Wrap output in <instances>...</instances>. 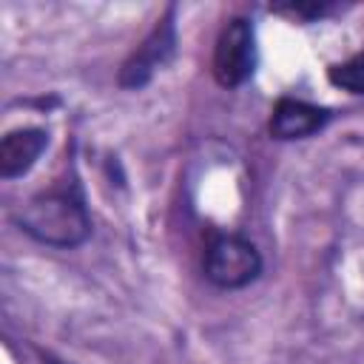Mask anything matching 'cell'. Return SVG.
Here are the masks:
<instances>
[{
  "label": "cell",
  "instance_id": "cell-1",
  "mask_svg": "<svg viewBox=\"0 0 364 364\" xmlns=\"http://www.w3.org/2000/svg\"><path fill=\"white\" fill-rule=\"evenodd\" d=\"M17 225L28 236L51 247H74L91 233L88 210L71 191H48L28 199L17 213Z\"/></svg>",
  "mask_w": 364,
  "mask_h": 364
},
{
  "label": "cell",
  "instance_id": "cell-2",
  "mask_svg": "<svg viewBox=\"0 0 364 364\" xmlns=\"http://www.w3.org/2000/svg\"><path fill=\"white\" fill-rule=\"evenodd\" d=\"M262 273V256L253 242L236 233L216 236L205 250V276L216 287L236 290Z\"/></svg>",
  "mask_w": 364,
  "mask_h": 364
},
{
  "label": "cell",
  "instance_id": "cell-3",
  "mask_svg": "<svg viewBox=\"0 0 364 364\" xmlns=\"http://www.w3.org/2000/svg\"><path fill=\"white\" fill-rule=\"evenodd\" d=\"M213 77L225 88L242 85L256 65V43H253V26L245 17H233L219 31L216 48H213Z\"/></svg>",
  "mask_w": 364,
  "mask_h": 364
},
{
  "label": "cell",
  "instance_id": "cell-4",
  "mask_svg": "<svg viewBox=\"0 0 364 364\" xmlns=\"http://www.w3.org/2000/svg\"><path fill=\"white\" fill-rule=\"evenodd\" d=\"M327 119H330V111L310 105L304 100L282 97L270 117V134L276 139H301V136H310L318 128H324Z\"/></svg>",
  "mask_w": 364,
  "mask_h": 364
},
{
  "label": "cell",
  "instance_id": "cell-5",
  "mask_svg": "<svg viewBox=\"0 0 364 364\" xmlns=\"http://www.w3.org/2000/svg\"><path fill=\"white\" fill-rule=\"evenodd\" d=\"M48 134L43 128H17L0 142V173L3 179L23 176L46 151Z\"/></svg>",
  "mask_w": 364,
  "mask_h": 364
},
{
  "label": "cell",
  "instance_id": "cell-6",
  "mask_svg": "<svg viewBox=\"0 0 364 364\" xmlns=\"http://www.w3.org/2000/svg\"><path fill=\"white\" fill-rule=\"evenodd\" d=\"M171 46H173V28H171V23L165 20V23L156 26L154 34L139 46V51L125 63L119 82L128 85V88L142 85V82L151 77V71L159 68V63L165 60V54L171 51Z\"/></svg>",
  "mask_w": 364,
  "mask_h": 364
},
{
  "label": "cell",
  "instance_id": "cell-7",
  "mask_svg": "<svg viewBox=\"0 0 364 364\" xmlns=\"http://www.w3.org/2000/svg\"><path fill=\"white\" fill-rule=\"evenodd\" d=\"M330 82L350 91V94H364V51H358L350 60L333 65L330 68Z\"/></svg>",
  "mask_w": 364,
  "mask_h": 364
}]
</instances>
